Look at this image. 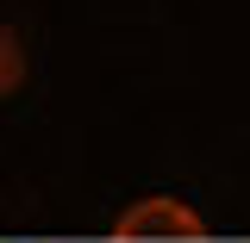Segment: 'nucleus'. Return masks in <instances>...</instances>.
I'll list each match as a JSON object with an SVG mask.
<instances>
[{"label":"nucleus","instance_id":"nucleus-1","mask_svg":"<svg viewBox=\"0 0 250 243\" xmlns=\"http://www.w3.org/2000/svg\"><path fill=\"white\" fill-rule=\"evenodd\" d=\"M200 231H207V218L169 193H144L138 206L113 218V237H200Z\"/></svg>","mask_w":250,"mask_h":243},{"label":"nucleus","instance_id":"nucleus-2","mask_svg":"<svg viewBox=\"0 0 250 243\" xmlns=\"http://www.w3.org/2000/svg\"><path fill=\"white\" fill-rule=\"evenodd\" d=\"M19 81H25V44L13 25H0V106L19 93Z\"/></svg>","mask_w":250,"mask_h":243}]
</instances>
